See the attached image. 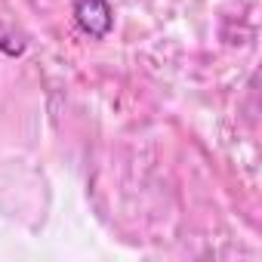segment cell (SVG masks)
Here are the masks:
<instances>
[{
    "label": "cell",
    "instance_id": "cell-1",
    "mask_svg": "<svg viewBox=\"0 0 262 262\" xmlns=\"http://www.w3.org/2000/svg\"><path fill=\"white\" fill-rule=\"evenodd\" d=\"M74 22L83 34H90L93 40H102L114 25V13L108 7V0H74Z\"/></svg>",
    "mask_w": 262,
    "mask_h": 262
},
{
    "label": "cell",
    "instance_id": "cell-2",
    "mask_svg": "<svg viewBox=\"0 0 262 262\" xmlns=\"http://www.w3.org/2000/svg\"><path fill=\"white\" fill-rule=\"evenodd\" d=\"M13 37H22V34H16L10 25H0V50H4L7 56H22L25 43H13Z\"/></svg>",
    "mask_w": 262,
    "mask_h": 262
}]
</instances>
